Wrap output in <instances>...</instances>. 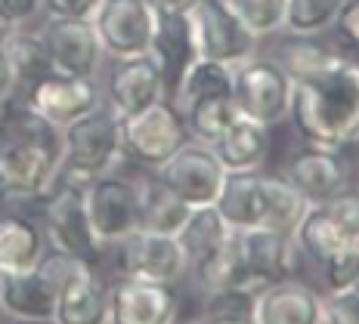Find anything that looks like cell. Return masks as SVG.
I'll return each mask as SVG.
<instances>
[{
  "instance_id": "cell-1",
  "label": "cell",
  "mask_w": 359,
  "mask_h": 324,
  "mask_svg": "<svg viewBox=\"0 0 359 324\" xmlns=\"http://www.w3.org/2000/svg\"><path fill=\"white\" fill-rule=\"evenodd\" d=\"M288 118L294 130L323 148H344L359 139V59L334 56L323 69L291 80Z\"/></svg>"
},
{
  "instance_id": "cell-2",
  "label": "cell",
  "mask_w": 359,
  "mask_h": 324,
  "mask_svg": "<svg viewBox=\"0 0 359 324\" xmlns=\"http://www.w3.org/2000/svg\"><path fill=\"white\" fill-rule=\"evenodd\" d=\"M62 173V130L19 108L0 120V195L13 201L43 198Z\"/></svg>"
},
{
  "instance_id": "cell-3",
  "label": "cell",
  "mask_w": 359,
  "mask_h": 324,
  "mask_svg": "<svg viewBox=\"0 0 359 324\" xmlns=\"http://www.w3.org/2000/svg\"><path fill=\"white\" fill-rule=\"evenodd\" d=\"M121 157V118L109 105H100L74 124L62 127V173H69L72 183H87L111 173Z\"/></svg>"
},
{
  "instance_id": "cell-4",
  "label": "cell",
  "mask_w": 359,
  "mask_h": 324,
  "mask_svg": "<svg viewBox=\"0 0 359 324\" xmlns=\"http://www.w3.org/2000/svg\"><path fill=\"white\" fill-rule=\"evenodd\" d=\"M233 102L242 118L273 127L282 118H288L291 78L273 59L248 56L233 65Z\"/></svg>"
},
{
  "instance_id": "cell-5",
  "label": "cell",
  "mask_w": 359,
  "mask_h": 324,
  "mask_svg": "<svg viewBox=\"0 0 359 324\" xmlns=\"http://www.w3.org/2000/svg\"><path fill=\"white\" fill-rule=\"evenodd\" d=\"M189 25L198 59L238 65L257 50V34L245 25L229 0H198L189 10Z\"/></svg>"
},
{
  "instance_id": "cell-6",
  "label": "cell",
  "mask_w": 359,
  "mask_h": 324,
  "mask_svg": "<svg viewBox=\"0 0 359 324\" xmlns=\"http://www.w3.org/2000/svg\"><path fill=\"white\" fill-rule=\"evenodd\" d=\"M186 139L189 133H186L183 115L168 99H158L137 115L121 118V148L143 167L158 170Z\"/></svg>"
},
{
  "instance_id": "cell-7",
  "label": "cell",
  "mask_w": 359,
  "mask_h": 324,
  "mask_svg": "<svg viewBox=\"0 0 359 324\" xmlns=\"http://www.w3.org/2000/svg\"><path fill=\"white\" fill-rule=\"evenodd\" d=\"M56 278V321L59 324H102L106 321V288L93 272V262L69 253L43 256Z\"/></svg>"
},
{
  "instance_id": "cell-8",
  "label": "cell",
  "mask_w": 359,
  "mask_h": 324,
  "mask_svg": "<svg viewBox=\"0 0 359 324\" xmlns=\"http://www.w3.org/2000/svg\"><path fill=\"white\" fill-rule=\"evenodd\" d=\"M84 210L93 238L102 247L118 244L121 238L140 229V195L137 183H127L121 176H93L84 183Z\"/></svg>"
},
{
  "instance_id": "cell-9",
  "label": "cell",
  "mask_w": 359,
  "mask_h": 324,
  "mask_svg": "<svg viewBox=\"0 0 359 324\" xmlns=\"http://www.w3.org/2000/svg\"><path fill=\"white\" fill-rule=\"evenodd\" d=\"M155 176L174 195H180L189 207H205V204H214L217 201L223 179H226V170H223L220 157L214 155L211 146L186 139L183 146L155 170Z\"/></svg>"
},
{
  "instance_id": "cell-10",
  "label": "cell",
  "mask_w": 359,
  "mask_h": 324,
  "mask_svg": "<svg viewBox=\"0 0 359 324\" xmlns=\"http://www.w3.org/2000/svg\"><path fill=\"white\" fill-rule=\"evenodd\" d=\"M43 235L56 253H69L78 260L96 262L102 253V244L93 238V229L87 223L84 210V183H62L50 195L43 210Z\"/></svg>"
},
{
  "instance_id": "cell-11",
  "label": "cell",
  "mask_w": 359,
  "mask_h": 324,
  "mask_svg": "<svg viewBox=\"0 0 359 324\" xmlns=\"http://www.w3.org/2000/svg\"><path fill=\"white\" fill-rule=\"evenodd\" d=\"M90 22L96 28L102 52L111 59H124L149 52L158 13L146 0H102Z\"/></svg>"
},
{
  "instance_id": "cell-12",
  "label": "cell",
  "mask_w": 359,
  "mask_h": 324,
  "mask_svg": "<svg viewBox=\"0 0 359 324\" xmlns=\"http://www.w3.org/2000/svg\"><path fill=\"white\" fill-rule=\"evenodd\" d=\"M115 247H118V272L121 275L177 284L189 272V260H186V251L177 241V235L137 229L133 235L118 241Z\"/></svg>"
},
{
  "instance_id": "cell-13",
  "label": "cell",
  "mask_w": 359,
  "mask_h": 324,
  "mask_svg": "<svg viewBox=\"0 0 359 324\" xmlns=\"http://www.w3.org/2000/svg\"><path fill=\"white\" fill-rule=\"evenodd\" d=\"M106 321L111 324H170L177 318L174 284L121 275L106 290Z\"/></svg>"
},
{
  "instance_id": "cell-14",
  "label": "cell",
  "mask_w": 359,
  "mask_h": 324,
  "mask_svg": "<svg viewBox=\"0 0 359 324\" xmlns=\"http://www.w3.org/2000/svg\"><path fill=\"white\" fill-rule=\"evenodd\" d=\"M102 105L100 84L93 78H72V74H47L25 90V108L50 120L53 127H69L78 118L90 115Z\"/></svg>"
},
{
  "instance_id": "cell-15",
  "label": "cell",
  "mask_w": 359,
  "mask_h": 324,
  "mask_svg": "<svg viewBox=\"0 0 359 324\" xmlns=\"http://www.w3.org/2000/svg\"><path fill=\"white\" fill-rule=\"evenodd\" d=\"M37 34L47 47L50 65L56 74L96 78L106 52L100 47V37H96V28L90 19H47V25Z\"/></svg>"
},
{
  "instance_id": "cell-16",
  "label": "cell",
  "mask_w": 359,
  "mask_h": 324,
  "mask_svg": "<svg viewBox=\"0 0 359 324\" xmlns=\"http://www.w3.org/2000/svg\"><path fill=\"white\" fill-rule=\"evenodd\" d=\"M168 99L164 93V78L149 52L140 56H124L115 59L106 78V105L118 118L137 115L149 108L152 102Z\"/></svg>"
},
{
  "instance_id": "cell-17",
  "label": "cell",
  "mask_w": 359,
  "mask_h": 324,
  "mask_svg": "<svg viewBox=\"0 0 359 324\" xmlns=\"http://www.w3.org/2000/svg\"><path fill=\"white\" fill-rule=\"evenodd\" d=\"M0 312L16 321H56V278L47 260L25 272H0Z\"/></svg>"
},
{
  "instance_id": "cell-18",
  "label": "cell",
  "mask_w": 359,
  "mask_h": 324,
  "mask_svg": "<svg viewBox=\"0 0 359 324\" xmlns=\"http://www.w3.org/2000/svg\"><path fill=\"white\" fill-rule=\"evenodd\" d=\"M282 179L304 195L306 204H323L347 185V164L338 157V148H323L306 142V148L294 152L285 161Z\"/></svg>"
},
{
  "instance_id": "cell-19",
  "label": "cell",
  "mask_w": 359,
  "mask_h": 324,
  "mask_svg": "<svg viewBox=\"0 0 359 324\" xmlns=\"http://www.w3.org/2000/svg\"><path fill=\"white\" fill-rule=\"evenodd\" d=\"M242 256L248 262L257 284H273L282 278H291L297 269V244L291 232L276 229H248L236 232Z\"/></svg>"
},
{
  "instance_id": "cell-20",
  "label": "cell",
  "mask_w": 359,
  "mask_h": 324,
  "mask_svg": "<svg viewBox=\"0 0 359 324\" xmlns=\"http://www.w3.org/2000/svg\"><path fill=\"white\" fill-rule=\"evenodd\" d=\"M257 321L260 324H323V297L313 288L282 278L264 284L257 293Z\"/></svg>"
},
{
  "instance_id": "cell-21",
  "label": "cell",
  "mask_w": 359,
  "mask_h": 324,
  "mask_svg": "<svg viewBox=\"0 0 359 324\" xmlns=\"http://www.w3.org/2000/svg\"><path fill=\"white\" fill-rule=\"evenodd\" d=\"M149 56H152L155 65H158V71L164 78V93H168V99H170V93L177 90L183 71L198 59L196 37H192V25H189V13H183V16H158Z\"/></svg>"
},
{
  "instance_id": "cell-22",
  "label": "cell",
  "mask_w": 359,
  "mask_h": 324,
  "mask_svg": "<svg viewBox=\"0 0 359 324\" xmlns=\"http://www.w3.org/2000/svg\"><path fill=\"white\" fill-rule=\"evenodd\" d=\"M269 127L257 124L251 118L238 115L226 130L220 133V139L214 142V155L220 157L223 170L226 173H238V170H257L266 161L269 152Z\"/></svg>"
},
{
  "instance_id": "cell-23",
  "label": "cell",
  "mask_w": 359,
  "mask_h": 324,
  "mask_svg": "<svg viewBox=\"0 0 359 324\" xmlns=\"http://www.w3.org/2000/svg\"><path fill=\"white\" fill-rule=\"evenodd\" d=\"M189 269H192V275H196V284L205 293L229 290V288H257L248 262H245V256H242L236 232H229V238L223 241L214 253L201 256Z\"/></svg>"
},
{
  "instance_id": "cell-24",
  "label": "cell",
  "mask_w": 359,
  "mask_h": 324,
  "mask_svg": "<svg viewBox=\"0 0 359 324\" xmlns=\"http://www.w3.org/2000/svg\"><path fill=\"white\" fill-rule=\"evenodd\" d=\"M47 256L43 229L19 213L0 216V272H25Z\"/></svg>"
},
{
  "instance_id": "cell-25",
  "label": "cell",
  "mask_w": 359,
  "mask_h": 324,
  "mask_svg": "<svg viewBox=\"0 0 359 324\" xmlns=\"http://www.w3.org/2000/svg\"><path fill=\"white\" fill-rule=\"evenodd\" d=\"M214 207L233 232L260 229V173L257 170L226 173Z\"/></svg>"
},
{
  "instance_id": "cell-26",
  "label": "cell",
  "mask_w": 359,
  "mask_h": 324,
  "mask_svg": "<svg viewBox=\"0 0 359 324\" xmlns=\"http://www.w3.org/2000/svg\"><path fill=\"white\" fill-rule=\"evenodd\" d=\"M341 47L334 41H328L325 31L323 34H297V31H288L276 41L273 47V62L279 65L282 71L288 74L291 80L304 78V74L323 69L328 65L334 56H341Z\"/></svg>"
},
{
  "instance_id": "cell-27",
  "label": "cell",
  "mask_w": 359,
  "mask_h": 324,
  "mask_svg": "<svg viewBox=\"0 0 359 324\" xmlns=\"http://www.w3.org/2000/svg\"><path fill=\"white\" fill-rule=\"evenodd\" d=\"M137 195H140V229L161 232V235H177L183 229L192 207L180 195L170 192L158 176L137 183Z\"/></svg>"
},
{
  "instance_id": "cell-28",
  "label": "cell",
  "mask_w": 359,
  "mask_h": 324,
  "mask_svg": "<svg viewBox=\"0 0 359 324\" xmlns=\"http://www.w3.org/2000/svg\"><path fill=\"white\" fill-rule=\"evenodd\" d=\"M291 235H294L297 251H304L313 262H319V266H323L332 253H338L341 247L356 244V241H350L347 235H344L341 225L334 223V216L328 213L323 204H310V207H306L304 216H301V223L294 225V232H291Z\"/></svg>"
},
{
  "instance_id": "cell-29",
  "label": "cell",
  "mask_w": 359,
  "mask_h": 324,
  "mask_svg": "<svg viewBox=\"0 0 359 324\" xmlns=\"http://www.w3.org/2000/svg\"><path fill=\"white\" fill-rule=\"evenodd\" d=\"M306 207L304 195L282 176H260V229L294 232Z\"/></svg>"
},
{
  "instance_id": "cell-30",
  "label": "cell",
  "mask_w": 359,
  "mask_h": 324,
  "mask_svg": "<svg viewBox=\"0 0 359 324\" xmlns=\"http://www.w3.org/2000/svg\"><path fill=\"white\" fill-rule=\"evenodd\" d=\"M217 93H233V65L214 62V59H196L189 69L183 71L177 90L170 93V105L177 111H183L189 102L205 99V96Z\"/></svg>"
},
{
  "instance_id": "cell-31",
  "label": "cell",
  "mask_w": 359,
  "mask_h": 324,
  "mask_svg": "<svg viewBox=\"0 0 359 324\" xmlns=\"http://www.w3.org/2000/svg\"><path fill=\"white\" fill-rule=\"evenodd\" d=\"M183 124L196 142L214 146L220 139V133L238 118V108L233 102V93H217V96H205V99L189 102L183 111Z\"/></svg>"
},
{
  "instance_id": "cell-32",
  "label": "cell",
  "mask_w": 359,
  "mask_h": 324,
  "mask_svg": "<svg viewBox=\"0 0 359 324\" xmlns=\"http://www.w3.org/2000/svg\"><path fill=\"white\" fill-rule=\"evenodd\" d=\"M229 232L233 229L223 223V216L217 213V207L205 204V207H192L189 210L183 229L177 232V241L183 244L186 260H189V266H192V262H198L201 256L214 253L217 247L229 238Z\"/></svg>"
},
{
  "instance_id": "cell-33",
  "label": "cell",
  "mask_w": 359,
  "mask_h": 324,
  "mask_svg": "<svg viewBox=\"0 0 359 324\" xmlns=\"http://www.w3.org/2000/svg\"><path fill=\"white\" fill-rule=\"evenodd\" d=\"M4 52L10 59V69L13 78H16V87H32L41 78L53 74V65H50L47 47H43L41 34H28V31H13L4 41Z\"/></svg>"
},
{
  "instance_id": "cell-34",
  "label": "cell",
  "mask_w": 359,
  "mask_h": 324,
  "mask_svg": "<svg viewBox=\"0 0 359 324\" xmlns=\"http://www.w3.org/2000/svg\"><path fill=\"white\" fill-rule=\"evenodd\" d=\"M198 318L214 324H257V288L205 293V309Z\"/></svg>"
},
{
  "instance_id": "cell-35",
  "label": "cell",
  "mask_w": 359,
  "mask_h": 324,
  "mask_svg": "<svg viewBox=\"0 0 359 324\" xmlns=\"http://www.w3.org/2000/svg\"><path fill=\"white\" fill-rule=\"evenodd\" d=\"M344 0H288L285 6V31L297 34H323L332 28Z\"/></svg>"
},
{
  "instance_id": "cell-36",
  "label": "cell",
  "mask_w": 359,
  "mask_h": 324,
  "mask_svg": "<svg viewBox=\"0 0 359 324\" xmlns=\"http://www.w3.org/2000/svg\"><path fill=\"white\" fill-rule=\"evenodd\" d=\"M233 10L257 37L276 34L285 25V6L288 0H229Z\"/></svg>"
},
{
  "instance_id": "cell-37",
  "label": "cell",
  "mask_w": 359,
  "mask_h": 324,
  "mask_svg": "<svg viewBox=\"0 0 359 324\" xmlns=\"http://www.w3.org/2000/svg\"><path fill=\"white\" fill-rule=\"evenodd\" d=\"M323 278L328 290H344L359 278V241L356 244L341 247L338 253H332L323 262Z\"/></svg>"
},
{
  "instance_id": "cell-38",
  "label": "cell",
  "mask_w": 359,
  "mask_h": 324,
  "mask_svg": "<svg viewBox=\"0 0 359 324\" xmlns=\"http://www.w3.org/2000/svg\"><path fill=\"white\" fill-rule=\"evenodd\" d=\"M323 207L334 216V223L341 225V232L350 241H359V192L356 188L344 185L341 192H334L328 201H323Z\"/></svg>"
},
{
  "instance_id": "cell-39",
  "label": "cell",
  "mask_w": 359,
  "mask_h": 324,
  "mask_svg": "<svg viewBox=\"0 0 359 324\" xmlns=\"http://www.w3.org/2000/svg\"><path fill=\"white\" fill-rule=\"evenodd\" d=\"M328 31L341 50H350L353 56H359V0H344Z\"/></svg>"
},
{
  "instance_id": "cell-40",
  "label": "cell",
  "mask_w": 359,
  "mask_h": 324,
  "mask_svg": "<svg viewBox=\"0 0 359 324\" xmlns=\"http://www.w3.org/2000/svg\"><path fill=\"white\" fill-rule=\"evenodd\" d=\"M323 321L325 324H359V300L350 288L328 290L323 297Z\"/></svg>"
},
{
  "instance_id": "cell-41",
  "label": "cell",
  "mask_w": 359,
  "mask_h": 324,
  "mask_svg": "<svg viewBox=\"0 0 359 324\" xmlns=\"http://www.w3.org/2000/svg\"><path fill=\"white\" fill-rule=\"evenodd\" d=\"M102 0H41L47 19H93Z\"/></svg>"
},
{
  "instance_id": "cell-42",
  "label": "cell",
  "mask_w": 359,
  "mask_h": 324,
  "mask_svg": "<svg viewBox=\"0 0 359 324\" xmlns=\"http://www.w3.org/2000/svg\"><path fill=\"white\" fill-rule=\"evenodd\" d=\"M0 10L16 22V25H22V22H28L41 10V0H0Z\"/></svg>"
},
{
  "instance_id": "cell-43",
  "label": "cell",
  "mask_w": 359,
  "mask_h": 324,
  "mask_svg": "<svg viewBox=\"0 0 359 324\" xmlns=\"http://www.w3.org/2000/svg\"><path fill=\"white\" fill-rule=\"evenodd\" d=\"M16 93V78H13V69H10V59L4 52V43H0V105L10 102V96Z\"/></svg>"
},
{
  "instance_id": "cell-44",
  "label": "cell",
  "mask_w": 359,
  "mask_h": 324,
  "mask_svg": "<svg viewBox=\"0 0 359 324\" xmlns=\"http://www.w3.org/2000/svg\"><path fill=\"white\" fill-rule=\"evenodd\" d=\"M149 6H152L158 16H183V13H189L192 6L198 3V0H146Z\"/></svg>"
},
{
  "instance_id": "cell-45",
  "label": "cell",
  "mask_w": 359,
  "mask_h": 324,
  "mask_svg": "<svg viewBox=\"0 0 359 324\" xmlns=\"http://www.w3.org/2000/svg\"><path fill=\"white\" fill-rule=\"evenodd\" d=\"M16 28H19V25H16V22H13V19H10V16H6V13H4V10H0V43H4V41H6V37H10L13 31H16Z\"/></svg>"
},
{
  "instance_id": "cell-46",
  "label": "cell",
  "mask_w": 359,
  "mask_h": 324,
  "mask_svg": "<svg viewBox=\"0 0 359 324\" xmlns=\"http://www.w3.org/2000/svg\"><path fill=\"white\" fill-rule=\"evenodd\" d=\"M350 290H353V293H356V300H359V278H356L353 284H350Z\"/></svg>"
}]
</instances>
